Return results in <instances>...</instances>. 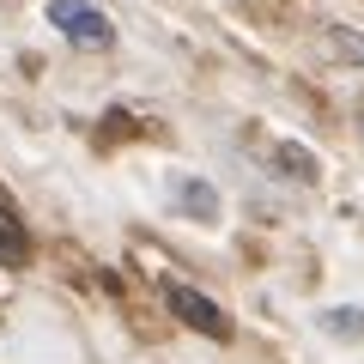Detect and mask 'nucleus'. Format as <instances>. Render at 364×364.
<instances>
[{
  "mask_svg": "<svg viewBox=\"0 0 364 364\" xmlns=\"http://www.w3.org/2000/svg\"><path fill=\"white\" fill-rule=\"evenodd\" d=\"M49 25L61 31V37L85 43V49H104V43H116V25H109L91 0H49Z\"/></svg>",
  "mask_w": 364,
  "mask_h": 364,
  "instance_id": "f257e3e1",
  "label": "nucleus"
},
{
  "mask_svg": "<svg viewBox=\"0 0 364 364\" xmlns=\"http://www.w3.org/2000/svg\"><path fill=\"white\" fill-rule=\"evenodd\" d=\"M164 304L176 310V322L200 328V334H213V340H225V334H231L225 310H219V304L207 298V291H195V286H176V279H170V286H164Z\"/></svg>",
  "mask_w": 364,
  "mask_h": 364,
  "instance_id": "f03ea898",
  "label": "nucleus"
},
{
  "mask_svg": "<svg viewBox=\"0 0 364 364\" xmlns=\"http://www.w3.org/2000/svg\"><path fill=\"white\" fill-rule=\"evenodd\" d=\"M170 195H176V213H188V219H219V195H213V182L170 176Z\"/></svg>",
  "mask_w": 364,
  "mask_h": 364,
  "instance_id": "7ed1b4c3",
  "label": "nucleus"
},
{
  "mask_svg": "<svg viewBox=\"0 0 364 364\" xmlns=\"http://www.w3.org/2000/svg\"><path fill=\"white\" fill-rule=\"evenodd\" d=\"M31 255V231L13 207H0V261H25Z\"/></svg>",
  "mask_w": 364,
  "mask_h": 364,
  "instance_id": "20e7f679",
  "label": "nucleus"
},
{
  "mask_svg": "<svg viewBox=\"0 0 364 364\" xmlns=\"http://www.w3.org/2000/svg\"><path fill=\"white\" fill-rule=\"evenodd\" d=\"M322 328L328 334H364V310H328Z\"/></svg>",
  "mask_w": 364,
  "mask_h": 364,
  "instance_id": "39448f33",
  "label": "nucleus"
}]
</instances>
